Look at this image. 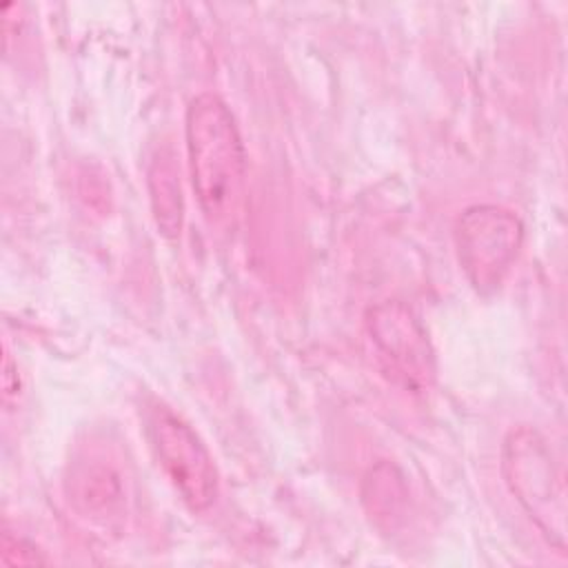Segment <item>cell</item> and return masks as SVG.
<instances>
[{"label":"cell","mask_w":568,"mask_h":568,"mask_svg":"<svg viewBox=\"0 0 568 568\" xmlns=\"http://www.w3.org/2000/svg\"><path fill=\"white\" fill-rule=\"evenodd\" d=\"M2 379H4V399L9 402L11 395L20 393V379H18V373L13 368V362H11L9 353H4V375H2Z\"/></svg>","instance_id":"cell-10"},{"label":"cell","mask_w":568,"mask_h":568,"mask_svg":"<svg viewBox=\"0 0 568 568\" xmlns=\"http://www.w3.org/2000/svg\"><path fill=\"white\" fill-rule=\"evenodd\" d=\"M504 479L530 521L555 548H566V493L546 439L521 426L501 448Z\"/></svg>","instance_id":"cell-2"},{"label":"cell","mask_w":568,"mask_h":568,"mask_svg":"<svg viewBox=\"0 0 568 568\" xmlns=\"http://www.w3.org/2000/svg\"><path fill=\"white\" fill-rule=\"evenodd\" d=\"M524 242L521 220L497 204L468 206L455 224V244L462 271L481 295L495 293Z\"/></svg>","instance_id":"cell-3"},{"label":"cell","mask_w":568,"mask_h":568,"mask_svg":"<svg viewBox=\"0 0 568 568\" xmlns=\"http://www.w3.org/2000/svg\"><path fill=\"white\" fill-rule=\"evenodd\" d=\"M362 501L368 517L379 528L395 530L404 519V508L408 501L406 484L399 470L388 462H379L375 468H371L362 486Z\"/></svg>","instance_id":"cell-8"},{"label":"cell","mask_w":568,"mask_h":568,"mask_svg":"<svg viewBox=\"0 0 568 568\" xmlns=\"http://www.w3.org/2000/svg\"><path fill=\"white\" fill-rule=\"evenodd\" d=\"M146 430L155 457L182 501L195 513L209 510L217 499L220 477L197 433L180 415L160 404L151 408Z\"/></svg>","instance_id":"cell-4"},{"label":"cell","mask_w":568,"mask_h":568,"mask_svg":"<svg viewBox=\"0 0 568 568\" xmlns=\"http://www.w3.org/2000/svg\"><path fill=\"white\" fill-rule=\"evenodd\" d=\"M195 197L211 224H229L244 197L246 155L235 118L215 93L191 100L184 120Z\"/></svg>","instance_id":"cell-1"},{"label":"cell","mask_w":568,"mask_h":568,"mask_svg":"<svg viewBox=\"0 0 568 568\" xmlns=\"http://www.w3.org/2000/svg\"><path fill=\"white\" fill-rule=\"evenodd\" d=\"M2 561L7 566H33V564H47V557L27 539L11 537L7 532L2 539Z\"/></svg>","instance_id":"cell-9"},{"label":"cell","mask_w":568,"mask_h":568,"mask_svg":"<svg viewBox=\"0 0 568 568\" xmlns=\"http://www.w3.org/2000/svg\"><path fill=\"white\" fill-rule=\"evenodd\" d=\"M366 328L377 353L406 388L424 390L433 384L435 353L426 328L406 304L379 302L368 311Z\"/></svg>","instance_id":"cell-5"},{"label":"cell","mask_w":568,"mask_h":568,"mask_svg":"<svg viewBox=\"0 0 568 568\" xmlns=\"http://www.w3.org/2000/svg\"><path fill=\"white\" fill-rule=\"evenodd\" d=\"M69 486V499L82 515L100 521H111L113 517H120L124 506V488L120 475L111 466L102 464L100 459L82 462L71 473Z\"/></svg>","instance_id":"cell-6"},{"label":"cell","mask_w":568,"mask_h":568,"mask_svg":"<svg viewBox=\"0 0 568 568\" xmlns=\"http://www.w3.org/2000/svg\"><path fill=\"white\" fill-rule=\"evenodd\" d=\"M149 193L151 209L160 233L169 240L178 237L184 220V200L180 186V166L171 146L155 151L149 166Z\"/></svg>","instance_id":"cell-7"}]
</instances>
